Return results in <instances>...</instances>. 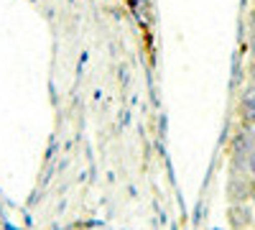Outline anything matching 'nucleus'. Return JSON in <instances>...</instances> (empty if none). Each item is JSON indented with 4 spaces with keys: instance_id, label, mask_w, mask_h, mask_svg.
<instances>
[{
    "instance_id": "1",
    "label": "nucleus",
    "mask_w": 255,
    "mask_h": 230,
    "mask_svg": "<svg viewBox=\"0 0 255 230\" xmlns=\"http://www.w3.org/2000/svg\"><path fill=\"white\" fill-rule=\"evenodd\" d=\"M248 166H250V172L255 174V151L250 154V159H248Z\"/></svg>"
},
{
    "instance_id": "2",
    "label": "nucleus",
    "mask_w": 255,
    "mask_h": 230,
    "mask_svg": "<svg viewBox=\"0 0 255 230\" xmlns=\"http://www.w3.org/2000/svg\"><path fill=\"white\" fill-rule=\"evenodd\" d=\"M253 28H255V13H253Z\"/></svg>"
}]
</instances>
